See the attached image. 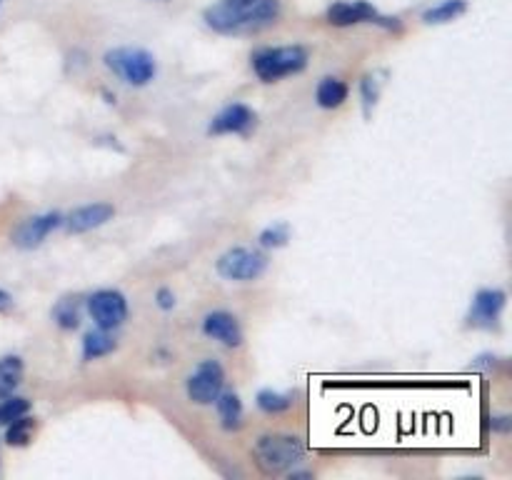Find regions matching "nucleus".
Masks as SVG:
<instances>
[{
    "mask_svg": "<svg viewBox=\"0 0 512 480\" xmlns=\"http://www.w3.org/2000/svg\"><path fill=\"white\" fill-rule=\"evenodd\" d=\"M203 18L220 35L258 33L280 18V0H218Z\"/></svg>",
    "mask_w": 512,
    "mask_h": 480,
    "instance_id": "1",
    "label": "nucleus"
},
{
    "mask_svg": "<svg viewBox=\"0 0 512 480\" xmlns=\"http://www.w3.org/2000/svg\"><path fill=\"white\" fill-rule=\"evenodd\" d=\"M253 73L263 83H278L288 75H298L308 68V50L303 45H283V48H263L250 58Z\"/></svg>",
    "mask_w": 512,
    "mask_h": 480,
    "instance_id": "2",
    "label": "nucleus"
},
{
    "mask_svg": "<svg viewBox=\"0 0 512 480\" xmlns=\"http://www.w3.org/2000/svg\"><path fill=\"white\" fill-rule=\"evenodd\" d=\"M253 453L260 468L268 470V473H288L305 458V445L295 435L273 433L260 435L253 445Z\"/></svg>",
    "mask_w": 512,
    "mask_h": 480,
    "instance_id": "3",
    "label": "nucleus"
},
{
    "mask_svg": "<svg viewBox=\"0 0 512 480\" xmlns=\"http://www.w3.org/2000/svg\"><path fill=\"white\" fill-rule=\"evenodd\" d=\"M103 63L105 68L113 70V75H118L125 85H133V88L153 83L155 73H158L153 53L143 48H113L105 53Z\"/></svg>",
    "mask_w": 512,
    "mask_h": 480,
    "instance_id": "4",
    "label": "nucleus"
},
{
    "mask_svg": "<svg viewBox=\"0 0 512 480\" xmlns=\"http://www.w3.org/2000/svg\"><path fill=\"white\" fill-rule=\"evenodd\" d=\"M215 270H218L220 278L230 280V283H253L268 270V255L258 248L238 245V248H230L220 255Z\"/></svg>",
    "mask_w": 512,
    "mask_h": 480,
    "instance_id": "5",
    "label": "nucleus"
},
{
    "mask_svg": "<svg viewBox=\"0 0 512 480\" xmlns=\"http://www.w3.org/2000/svg\"><path fill=\"white\" fill-rule=\"evenodd\" d=\"M328 23L335 25V28H350V25L360 23H375L383 25L388 30H400L398 18H385V15L378 13L373 3L368 0H338L328 8Z\"/></svg>",
    "mask_w": 512,
    "mask_h": 480,
    "instance_id": "6",
    "label": "nucleus"
},
{
    "mask_svg": "<svg viewBox=\"0 0 512 480\" xmlns=\"http://www.w3.org/2000/svg\"><path fill=\"white\" fill-rule=\"evenodd\" d=\"M90 318H93L95 328L115 330L128 320V298L120 290L103 288L95 290L88 300H85Z\"/></svg>",
    "mask_w": 512,
    "mask_h": 480,
    "instance_id": "7",
    "label": "nucleus"
},
{
    "mask_svg": "<svg viewBox=\"0 0 512 480\" xmlns=\"http://www.w3.org/2000/svg\"><path fill=\"white\" fill-rule=\"evenodd\" d=\"M225 388V368L218 360L208 358L195 365L188 375V398L198 405H213Z\"/></svg>",
    "mask_w": 512,
    "mask_h": 480,
    "instance_id": "8",
    "label": "nucleus"
},
{
    "mask_svg": "<svg viewBox=\"0 0 512 480\" xmlns=\"http://www.w3.org/2000/svg\"><path fill=\"white\" fill-rule=\"evenodd\" d=\"M505 305H508V293L500 288H483L473 295L470 303L468 320L473 328L483 330H498L500 328V315H503Z\"/></svg>",
    "mask_w": 512,
    "mask_h": 480,
    "instance_id": "9",
    "label": "nucleus"
},
{
    "mask_svg": "<svg viewBox=\"0 0 512 480\" xmlns=\"http://www.w3.org/2000/svg\"><path fill=\"white\" fill-rule=\"evenodd\" d=\"M63 223L65 218L58 213V210H50V213H40V215H33V218H25L23 223L13 230V245L23 250L38 248V245H43L45 238H48L50 233H55Z\"/></svg>",
    "mask_w": 512,
    "mask_h": 480,
    "instance_id": "10",
    "label": "nucleus"
},
{
    "mask_svg": "<svg viewBox=\"0 0 512 480\" xmlns=\"http://www.w3.org/2000/svg\"><path fill=\"white\" fill-rule=\"evenodd\" d=\"M255 128V110L245 103H230L210 120V135H248Z\"/></svg>",
    "mask_w": 512,
    "mask_h": 480,
    "instance_id": "11",
    "label": "nucleus"
},
{
    "mask_svg": "<svg viewBox=\"0 0 512 480\" xmlns=\"http://www.w3.org/2000/svg\"><path fill=\"white\" fill-rule=\"evenodd\" d=\"M203 333L215 343L225 345V348H238L243 345V328H240L238 318L225 310H213L203 318Z\"/></svg>",
    "mask_w": 512,
    "mask_h": 480,
    "instance_id": "12",
    "label": "nucleus"
},
{
    "mask_svg": "<svg viewBox=\"0 0 512 480\" xmlns=\"http://www.w3.org/2000/svg\"><path fill=\"white\" fill-rule=\"evenodd\" d=\"M115 215V208L110 203H103V200H98V203H88V205H80V208H75L73 213L65 218V228H68V233H88V230H95L100 228V225H105L108 220H113Z\"/></svg>",
    "mask_w": 512,
    "mask_h": 480,
    "instance_id": "13",
    "label": "nucleus"
},
{
    "mask_svg": "<svg viewBox=\"0 0 512 480\" xmlns=\"http://www.w3.org/2000/svg\"><path fill=\"white\" fill-rule=\"evenodd\" d=\"M115 348H118V340H115L113 330H88L83 338V360L85 363H93V360H100L105 358V355L115 353Z\"/></svg>",
    "mask_w": 512,
    "mask_h": 480,
    "instance_id": "14",
    "label": "nucleus"
},
{
    "mask_svg": "<svg viewBox=\"0 0 512 480\" xmlns=\"http://www.w3.org/2000/svg\"><path fill=\"white\" fill-rule=\"evenodd\" d=\"M215 410H218L220 425H223L225 430H238L240 425H243V400H240V395L233 393V390L223 388V393L215 398Z\"/></svg>",
    "mask_w": 512,
    "mask_h": 480,
    "instance_id": "15",
    "label": "nucleus"
},
{
    "mask_svg": "<svg viewBox=\"0 0 512 480\" xmlns=\"http://www.w3.org/2000/svg\"><path fill=\"white\" fill-rule=\"evenodd\" d=\"M348 95H350L348 83H343L340 78L328 75V78L320 80L318 88H315V103L325 110H335V108H340L345 100H348Z\"/></svg>",
    "mask_w": 512,
    "mask_h": 480,
    "instance_id": "16",
    "label": "nucleus"
},
{
    "mask_svg": "<svg viewBox=\"0 0 512 480\" xmlns=\"http://www.w3.org/2000/svg\"><path fill=\"white\" fill-rule=\"evenodd\" d=\"M468 13V0H443L423 13V20L428 25H445L458 20L460 15Z\"/></svg>",
    "mask_w": 512,
    "mask_h": 480,
    "instance_id": "17",
    "label": "nucleus"
},
{
    "mask_svg": "<svg viewBox=\"0 0 512 480\" xmlns=\"http://www.w3.org/2000/svg\"><path fill=\"white\" fill-rule=\"evenodd\" d=\"M23 380V360L18 355H5L0 358V398L13 393Z\"/></svg>",
    "mask_w": 512,
    "mask_h": 480,
    "instance_id": "18",
    "label": "nucleus"
},
{
    "mask_svg": "<svg viewBox=\"0 0 512 480\" xmlns=\"http://www.w3.org/2000/svg\"><path fill=\"white\" fill-rule=\"evenodd\" d=\"M255 403H258V408L263 410V413L268 415H278V413H285V410L293 408L295 398L290 393H278V390H260L258 398H255Z\"/></svg>",
    "mask_w": 512,
    "mask_h": 480,
    "instance_id": "19",
    "label": "nucleus"
},
{
    "mask_svg": "<svg viewBox=\"0 0 512 480\" xmlns=\"http://www.w3.org/2000/svg\"><path fill=\"white\" fill-rule=\"evenodd\" d=\"M53 320L60 330H75L80 325V303L75 298H60L53 308Z\"/></svg>",
    "mask_w": 512,
    "mask_h": 480,
    "instance_id": "20",
    "label": "nucleus"
},
{
    "mask_svg": "<svg viewBox=\"0 0 512 480\" xmlns=\"http://www.w3.org/2000/svg\"><path fill=\"white\" fill-rule=\"evenodd\" d=\"M33 433H35V420L25 413V415H20V418H15L13 423L5 425V443L20 448V445L30 443Z\"/></svg>",
    "mask_w": 512,
    "mask_h": 480,
    "instance_id": "21",
    "label": "nucleus"
},
{
    "mask_svg": "<svg viewBox=\"0 0 512 480\" xmlns=\"http://www.w3.org/2000/svg\"><path fill=\"white\" fill-rule=\"evenodd\" d=\"M30 410V400L28 398H20V395H5V398H0V425H8L13 423L15 418H20V415H25Z\"/></svg>",
    "mask_w": 512,
    "mask_h": 480,
    "instance_id": "22",
    "label": "nucleus"
},
{
    "mask_svg": "<svg viewBox=\"0 0 512 480\" xmlns=\"http://www.w3.org/2000/svg\"><path fill=\"white\" fill-rule=\"evenodd\" d=\"M288 240H290V225L288 223H273L258 235L260 248H265V250L283 248V245H288Z\"/></svg>",
    "mask_w": 512,
    "mask_h": 480,
    "instance_id": "23",
    "label": "nucleus"
},
{
    "mask_svg": "<svg viewBox=\"0 0 512 480\" xmlns=\"http://www.w3.org/2000/svg\"><path fill=\"white\" fill-rule=\"evenodd\" d=\"M360 95H363V105H365V113L370 115V110L375 108L378 103V95H380V80L375 75H365L360 80Z\"/></svg>",
    "mask_w": 512,
    "mask_h": 480,
    "instance_id": "24",
    "label": "nucleus"
},
{
    "mask_svg": "<svg viewBox=\"0 0 512 480\" xmlns=\"http://www.w3.org/2000/svg\"><path fill=\"white\" fill-rule=\"evenodd\" d=\"M155 303H158L160 310H173L175 308V295L170 288H160L155 293Z\"/></svg>",
    "mask_w": 512,
    "mask_h": 480,
    "instance_id": "25",
    "label": "nucleus"
},
{
    "mask_svg": "<svg viewBox=\"0 0 512 480\" xmlns=\"http://www.w3.org/2000/svg\"><path fill=\"white\" fill-rule=\"evenodd\" d=\"M490 425H493V430H498V433H508V430L512 428L508 415H503V418H493V423Z\"/></svg>",
    "mask_w": 512,
    "mask_h": 480,
    "instance_id": "26",
    "label": "nucleus"
},
{
    "mask_svg": "<svg viewBox=\"0 0 512 480\" xmlns=\"http://www.w3.org/2000/svg\"><path fill=\"white\" fill-rule=\"evenodd\" d=\"M10 305H13V298H10L8 290L0 288V310H8Z\"/></svg>",
    "mask_w": 512,
    "mask_h": 480,
    "instance_id": "27",
    "label": "nucleus"
},
{
    "mask_svg": "<svg viewBox=\"0 0 512 480\" xmlns=\"http://www.w3.org/2000/svg\"><path fill=\"white\" fill-rule=\"evenodd\" d=\"M0 5H3V0H0Z\"/></svg>",
    "mask_w": 512,
    "mask_h": 480,
    "instance_id": "28",
    "label": "nucleus"
}]
</instances>
